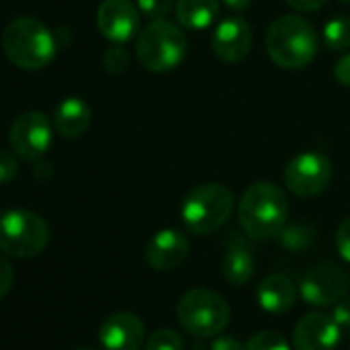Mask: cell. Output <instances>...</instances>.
Here are the masks:
<instances>
[{"mask_svg": "<svg viewBox=\"0 0 350 350\" xmlns=\"http://www.w3.org/2000/svg\"><path fill=\"white\" fill-rule=\"evenodd\" d=\"M342 329L334 321L332 313L311 311L299 319L293 329L295 350H336Z\"/></svg>", "mask_w": 350, "mask_h": 350, "instance_id": "cell-13", "label": "cell"}, {"mask_svg": "<svg viewBox=\"0 0 350 350\" xmlns=\"http://www.w3.org/2000/svg\"><path fill=\"white\" fill-rule=\"evenodd\" d=\"M19 173V163L17 154L0 148V184H9L17 178Z\"/></svg>", "mask_w": 350, "mask_h": 350, "instance_id": "cell-26", "label": "cell"}, {"mask_svg": "<svg viewBox=\"0 0 350 350\" xmlns=\"http://www.w3.org/2000/svg\"><path fill=\"white\" fill-rule=\"evenodd\" d=\"M211 350H245V344L237 336H217L213 340Z\"/></svg>", "mask_w": 350, "mask_h": 350, "instance_id": "cell-30", "label": "cell"}, {"mask_svg": "<svg viewBox=\"0 0 350 350\" xmlns=\"http://www.w3.org/2000/svg\"><path fill=\"white\" fill-rule=\"evenodd\" d=\"M103 350H140L146 342L144 321L132 311H118L103 319L99 327Z\"/></svg>", "mask_w": 350, "mask_h": 350, "instance_id": "cell-12", "label": "cell"}, {"mask_svg": "<svg viewBox=\"0 0 350 350\" xmlns=\"http://www.w3.org/2000/svg\"><path fill=\"white\" fill-rule=\"evenodd\" d=\"M75 350H95V348H89V346H81V348H75Z\"/></svg>", "mask_w": 350, "mask_h": 350, "instance_id": "cell-34", "label": "cell"}, {"mask_svg": "<svg viewBox=\"0 0 350 350\" xmlns=\"http://www.w3.org/2000/svg\"><path fill=\"white\" fill-rule=\"evenodd\" d=\"M336 247L340 258L350 264V217L344 219L336 231Z\"/></svg>", "mask_w": 350, "mask_h": 350, "instance_id": "cell-27", "label": "cell"}, {"mask_svg": "<svg viewBox=\"0 0 350 350\" xmlns=\"http://www.w3.org/2000/svg\"><path fill=\"white\" fill-rule=\"evenodd\" d=\"M334 75H336V79H338L340 85L350 87V52L344 54V56L338 60V64H336V68H334Z\"/></svg>", "mask_w": 350, "mask_h": 350, "instance_id": "cell-31", "label": "cell"}, {"mask_svg": "<svg viewBox=\"0 0 350 350\" xmlns=\"http://www.w3.org/2000/svg\"><path fill=\"white\" fill-rule=\"evenodd\" d=\"M332 317L342 332L350 334V297H342L338 303H334Z\"/></svg>", "mask_w": 350, "mask_h": 350, "instance_id": "cell-28", "label": "cell"}, {"mask_svg": "<svg viewBox=\"0 0 350 350\" xmlns=\"http://www.w3.org/2000/svg\"><path fill=\"white\" fill-rule=\"evenodd\" d=\"M288 202L282 192L272 182L252 184L237 206V219L241 229L256 241L276 239L286 227Z\"/></svg>", "mask_w": 350, "mask_h": 350, "instance_id": "cell-1", "label": "cell"}, {"mask_svg": "<svg viewBox=\"0 0 350 350\" xmlns=\"http://www.w3.org/2000/svg\"><path fill=\"white\" fill-rule=\"evenodd\" d=\"M13 280H15L13 266H11V262H9V258L5 254H0V299L7 297V293L13 286Z\"/></svg>", "mask_w": 350, "mask_h": 350, "instance_id": "cell-29", "label": "cell"}, {"mask_svg": "<svg viewBox=\"0 0 350 350\" xmlns=\"http://www.w3.org/2000/svg\"><path fill=\"white\" fill-rule=\"evenodd\" d=\"M128 62H130V56L126 54L124 48H109L105 54H103V66L107 72L111 75H120L128 68Z\"/></svg>", "mask_w": 350, "mask_h": 350, "instance_id": "cell-25", "label": "cell"}, {"mask_svg": "<svg viewBox=\"0 0 350 350\" xmlns=\"http://www.w3.org/2000/svg\"><path fill=\"white\" fill-rule=\"evenodd\" d=\"M223 276L233 286H243L254 276V256L245 243L235 239L223 260Z\"/></svg>", "mask_w": 350, "mask_h": 350, "instance_id": "cell-19", "label": "cell"}, {"mask_svg": "<svg viewBox=\"0 0 350 350\" xmlns=\"http://www.w3.org/2000/svg\"><path fill=\"white\" fill-rule=\"evenodd\" d=\"M3 48L7 58L23 70H42L46 68L56 52V36L33 17H19L7 25L3 36Z\"/></svg>", "mask_w": 350, "mask_h": 350, "instance_id": "cell-2", "label": "cell"}, {"mask_svg": "<svg viewBox=\"0 0 350 350\" xmlns=\"http://www.w3.org/2000/svg\"><path fill=\"white\" fill-rule=\"evenodd\" d=\"M175 15L188 29H206L219 17V0H178Z\"/></svg>", "mask_w": 350, "mask_h": 350, "instance_id": "cell-18", "label": "cell"}, {"mask_svg": "<svg viewBox=\"0 0 350 350\" xmlns=\"http://www.w3.org/2000/svg\"><path fill=\"white\" fill-rule=\"evenodd\" d=\"M323 42L329 50H336V52L350 48V19L336 17L327 21L323 27Z\"/></svg>", "mask_w": 350, "mask_h": 350, "instance_id": "cell-20", "label": "cell"}, {"mask_svg": "<svg viewBox=\"0 0 350 350\" xmlns=\"http://www.w3.org/2000/svg\"><path fill=\"white\" fill-rule=\"evenodd\" d=\"M184 348L186 344L182 334L169 327L152 332L144 342V350H184Z\"/></svg>", "mask_w": 350, "mask_h": 350, "instance_id": "cell-21", "label": "cell"}, {"mask_svg": "<svg viewBox=\"0 0 350 350\" xmlns=\"http://www.w3.org/2000/svg\"><path fill=\"white\" fill-rule=\"evenodd\" d=\"M9 142L13 152L23 161H38L44 157L52 144V124L48 116L42 111L21 113L11 126Z\"/></svg>", "mask_w": 350, "mask_h": 350, "instance_id": "cell-10", "label": "cell"}, {"mask_svg": "<svg viewBox=\"0 0 350 350\" xmlns=\"http://www.w3.org/2000/svg\"><path fill=\"white\" fill-rule=\"evenodd\" d=\"M342 3H348V5H350V0H342Z\"/></svg>", "mask_w": 350, "mask_h": 350, "instance_id": "cell-35", "label": "cell"}, {"mask_svg": "<svg viewBox=\"0 0 350 350\" xmlns=\"http://www.w3.org/2000/svg\"><path fill=\"white\" fill-rule=\"evenodd\" d=\"M188 254H190V241L180 229L157 231L144 247L146 264L159 272L178 268L180 264H184Z\"/></svg>", "mask_w": 350, "mask_h": 350, "instance_id": "cell-14", "label": "cell"}, {"mask_svg": "<svg viewBox=\"0 0 350 350\" xmlns=\"http://www.w3.org/2000/svg\"><path fill=\"white\" fill-rule=\"evenodd\" d=\"M266 52L276 66L297 70L315 58L317 36L305 19L297 15H282L268 27Z\"/></svg>", "mask_w": 350, "mask_h": 350, "instance_id": "cell-3", "label": "cell"}, {"mask_svg": "<svg viewBox=\"0 0 350 350\" xmlns=\"http://www.w3.org/2000/svg\"><path fill=\"white\" fill-rule=\"evenodd\" d=\"M280 243L291 250V252H301L307 250L313 243V231L305 225H295V227H284L282 233L278 235Z\"/></svg>", "mask_w": 350, "mask_h": 350, "instance_id": "cell-22", "label": "cell"}, {"mask_svg": "<svg viewBox=\"0 0 350 350\" xmlns=\"http://www.w3.org/2000/svg\"><path fill=\"white\" fill-rule=\"evenodd\" d=\"M140 27V9L132 0H103L97 9V29L113 44L130 42Z\"/></svg>", "mask_w": 350, "mask_h": 350, "instance_id": "cell-11", "label": "cell"}, {"mask_svg": "<svg viewBox=\"0 0 350 350\" xmlns=\"http://www.w3.org/2000/svg\"><path fill=\"white\" fill-rule=\"evenodd\" d=\"M182 327L196 338L219 336L231 321L229 303L211 288H190L175 307Z\"/></svg>", "mask_w": 350, "mask_h": 350, "instance_id": "cell-6", "label": "cell"}, {"mask_svg": "<svg viewBox=\"0 0 350 350\" xmlns=\"http://www.w3.org/2000/svg\"><path fill=\"white\" fill-rule=\"evenodd\" d=\"M350 278L346 270L334 262H319L311 266L299 284L301 297L313 307H327L346 297Z\"/></svg>", "mask_w": 350, "mask_h": 350, "instance_id": "cell-9", "label": "cell"}, {"mask_svg": "<svg viewBox=\"0 0 350 350\" xmlns=\"http://www.w3.org/2000/svg\"><path fill=\"white\" fill-rule=\"evenodd\" d=\"M50 241V227L33 211H7L0 215V252L9 258H36Z\"/></svg>", "mask_w": 350, "mask_h": 350, "instance_id": "cell-7", "label": "cell"}, {"mask_svg": "<svg viewBox=\"0 0 350 350\" xmlns=\"http://www.w3.org/2000/svg\"><path fill=\"white\" fill-rule=\"evenodd\" d=\"M245 350H291V346L286 344L284 336H280L278 332L262 329L247 340Z\"/></svg>", "mask_w": 350, "mask_h": 350, "instance_id": "cell-23", "label": "cell"}, {"mask_svg": "<svg viewBox=\"0 0 350 350\" xmlns=\"http://www.w3.org/2000/svg\"><path fill=\"white\" fill-rule=\"evenodd\" d=\"M221 3H225V7L231 11H245L252 5V0H221Z\"/></svg>", "mask_w": 350, "mask_h": 350, "instance_id": "cell-33", "label": "cell"}, {"mask_svg": "<svg viewBox=\"0 0 350 350\" xmlns=\"http://www.w3.org/2000/svg\"><path fill=\"white\" fill-rule=\"evenodd\" d=\"M138 9L152 21L165 19L173 9V0H138Z\"/></svg>", "mask_w": 350, "mask_h": 350, "instance_id": "cell-24", "label": "cell"}, {"mask_svg": "<svg viewBox=\"0 0 350 350\" xmlns=\"http://www.w3.org/2000/svg\"><path fill=\"white\" fill-rule=\"evenodd\" d=\"M235 196L225 184L208 182L190 190L182 202V221L194 235L219 231L233 215Z\"/></svg>", "mask_w": 350, "mask_h": 350, "instance_id": "cell-4", "label": "cell"}, {"mask_svg": "<svg viewBox=\"0 0 350 350\" xmlns=\"http://www.w3.org/2000/svg\"><path fill=\"white\" fill-rule=\"evenodd\" d=\"M332 175L334 167L329 159L321 152L307 150L288 161L282 173V180L286 190H291L295 196L313 198L329 186Z\"/></svg>", "mask_w": 350, "mask_h": 350, "instance_id": "cell-8", "label": "cell"}, {"mask_svg": "<svg viewBox=\"0 0 350 350\" xmlns=\"http://www.w3.org/2000/svg\"><path fill=\"white\" fill-rule=\"evenodd\" d=\"M252 48V27L241 17L223 19L213 36V50L223 62H241Z\"/></svg>", "mask_w": 350, "mask_h": 350, "instance_id": "cell-15", "label": "cell"}, {"mask_svg": "<svg viewBox=\"0 0 350 350\" xmlns=\"http://www.w3.org/2000/svg\"><path fill=\"white\" fill-rule=\"evenodd\" d=\"M188 52V40L184 31L167 21H150L136 38V58L150 72H169L178 68Z\"/></svg>", "mask_w": 350, "mask_h": 350, "instance_id": "cell-5", "label": "cell"}, {"mask_svg": "<svg viewBox=\"0 0 350 350\" xmlns=\"http://www.w3.org/2000/svg\"><path fill=\"white\" fill-rule=\"evenodd\" d=\"M297 301V286L284 274H270L258 286V303L268 313H284Z\"/></svg>", "mask_w": 350, "mask_h": 350, "instance_id": "cell-16", "label": "cell"}, {"mask_svg": "<svg viewBox=\"0 0 350 350\" xmlns=\"http://www.w3.org/2000/svg\"><path fill=\"white\" fill-rule=\"evenodd\" d=\"M327 0H286V5L295 11H301V13H313V11H319Z\"/></svg>", "mask_w": 350, "mask_h": 350, "instance_id": "cell-32", "label": "cell"}, {"mask_svg": "<svg viewBox=\"0 0 350 350\" xmlns=\"http://www.w3.org/2000/svg\"><path fill=\"white\" fill-rule=\"evenodd\" d=\"M91 124V107L81 97H66L54 109V126L66 138H79Z\"/></svg>", "mask_w": 350, "mask_h": 350, "instance_id": "cell-17", "label": "cell"}]
</instances>
